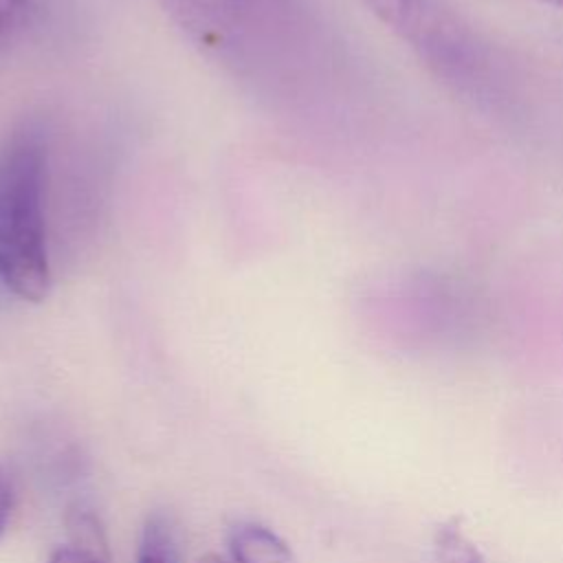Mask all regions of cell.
<instances>
[{
  "instance_id": "1",
  "label": "cell",
  "mask_w": 563,
  "mask_h": 563,
  "mask_svg": "<svg viewBox=\"0 0 563 563\" xmlns=\"http://www.w3.org/2000/svg\"><path fill=\"white\" fill-rule=\"evenodd\" d=\"M44 176L46 154L33 134L15 136L0 154V284L29 303L51 290Z\"/></svg>"
},
{
  "instance_id": "2",
  "label": "cell",
  "mask_w": 563,
  "mask_h": 563,
  "mask_svg": "<svg viewBox=\"0 0 563 563\" xmlns=\"http://www.w3.org/2000/svg\"><path fill=\"white\" fill-rule=\"evenodd\" d=\"M372 11L407 37L442 73H464L479 62L473 33L433 0H367Z\"/></svg>"
},
{
  "instance_id": "3",
  "label": "cell",
  "mask_w": 563,
  "mask_h": 563,
  "mask_svg": "<svg viewBox=\"0 0 563 563\" xmlns=\"http://www.w3.org/2000/svg\"><path fill=\"white\" fill-rule=\"evenodd\" d=\"M229 552L233 563H299L277 532L255 521H240L229 530Z\"/></svg>"
},
{
  "instance_id": "4",
  "label": "cell",
  "mask_w": 563,
  "mask_h": 563,
  "mask_svg": "<svg viewBox=\"0 0 563 563\" xmlns=\"http://www.w3.org/2000/svg\"><path fill=\"white\" fill-rule=\"evenodd\" d=\"M64 523H66V534L70 541L68 548H73L99 563H110L108 537H106L101 519L92 510H88L84 506L70 508L64 517Z\"/></svg>"
},
{
  "instance_id": "5",
  "label": "cell",
  "mask_w": 563,
  "mask_h": 563,
  "mask_svg": "<svg viewBox=\"0 0 563 563\" xmlns=\"http://www.w3.org/2000/svg\"><path fill=\"white\" fill-rule=\"evenodd\" d=\"M163 7L176 24H180L189 35H194L202 44L216 46L222 42L218 15H213L209 7L200 0H163Z\"/></svg>"
},
{
  "instance_id": "6",
  "label": "cell",
  "mask_w": 563,
  "mask_h": 563,
  "mask_svg": "<svg viewBox=\"0 0 563 563\" xmlns=\"http://www.w3.org/2000/svg\"><path fill=\"white\" fill-rule=\"evenodd\" d=\"M438 559L444 563H484L479 550L453 526H442L435 534Z\"/></svg>"
},
{
  "instance_id": "7",
  "label": "cell",
  "mask_w": 563,
  "mask_h": 563,
  "mask_svg": "<svg viewBox=\"0 0 563 563\" xmlns=\"http://www.w3.org/2000/svg\"><path fill=\"white\" fill-rule=\"evenodd\" d=\"M13 499H15L13 475H11L9 466L0 460V537H2L4 528H7V523H9Z\"/></svg>"
},
{
  "instance_id": "8",
  "label": "cell",
  "mask_w": 563,
  "mask_h": 563,
  "mask_svg": "<svg viewBox=\"0 0 563 563\" xmlns=\"http://www.w3.org/2000/svg\"><path fill=\"white\" fill-rule=\"evenodd\" d=\"M48 563H99V561H95V559H90V556H86V554H81L73 548H57L51 554Z\"/></svg>"
},
{
  "instance_id": "9",
  "label": "cell",
  "mask_w": 563,
  "mask_h": 563,
  "mask_svg": "<svg viewBox=\"0 0 563 563\" xmlns=\"http://www.w3.org/2000/svg\"><path fill=\"white\" fill-rule=\"evenodd\" d=\"M139 563H174V556H165V554H154V552H143L141 550Z\"/></svg>"
},
{
  "instance_id": "10",
  "label": "cell",
  "mask_w": 563,
  "mask_h": 563,
  "mask_svg": "<svg viewBox=\"0 0 563 563\" xmlns=\"http://www.w3.org/2000/svg\"><path fill=\"white\" fill-rule=\"evenodd\" d=\"M196 563H227L222 556H218V554H213V552H209V554H205V556H200Z\"/></svg>"
},
{
  "instance_id": "11",
  "label": "cell",
  "mask_w": 563,
  "mask_h": 563,
  "mask_svg": "<svg viewBox=\"0 0 563 563\" xmlns=\"http://www.w3.org/2000/svg\"><path fill=\"white\" fill-rule=\"evenodd\" d=\"M541 2H545V4H552V7H559V9H563V0H541Z\"/></svg>"
}]
</instances>
